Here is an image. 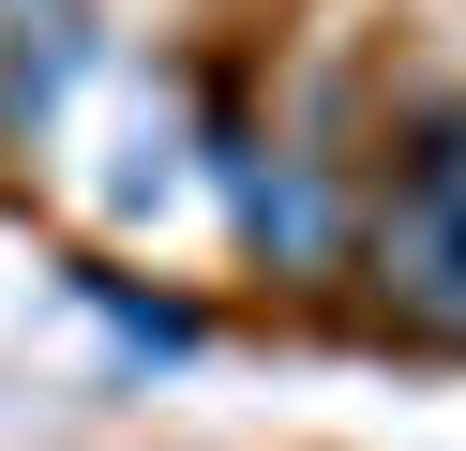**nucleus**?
Masks as SVG:
<instances>
[{
    "mask_svg": "<svg viewBox=\"0 0 466 451\" xmlns=\"http://www.w3.org/2000/svg\"><path fill=\"white\" fill-rule=\"evenodd\" d=\"M361 301L406 346H466V90H406L361 166Z\"/></svg>",
    "mask_w": 466,
    "mask_h": 451,
    "instance_id": "nucleus-1",
    "label": "nucleus"
},
{
    "mask_svg": "<svg viewBox=\"0 0 466 451\" xmlns=\"http://www.w3.org/2000/svg\"><path fill=\"white\" fill-rule=\"evenodd\" d=\"M91 76V0H0V136H46Z\"/></svg>",
    "mask_w": 466,
    "mask_h": 451,
    "instance_id": "nucleus-2",
    "label": "nucleus"
},
{
    "mask_svg": "<svg viewBox=\"0 0 466 451\" xmlns=\"http://www.w3.org/2000/svg\"><path fill=\"white\" fill-rule=\"evenodd\" d=\"M76 301H91V316L121 331V346H151V361H196V346H211V316H196V301L136 286V271H106V256H76Z\"/></svg>",
    "mask_w": 466,
    "mask_h": 451,
    "instance_id": "nucleus-3",
    "label": "nucleus"
}]
</instances>
